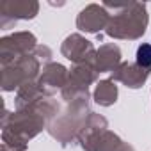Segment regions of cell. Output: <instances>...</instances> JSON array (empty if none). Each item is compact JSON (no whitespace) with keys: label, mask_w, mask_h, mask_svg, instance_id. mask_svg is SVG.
<instances>
[{"label":"cell","mask_w":151,"mask_h":151,"mask_svg":"<svg viewBox=\"0 0 151 151\" xmlns=\"http://www.w3.org/2000/svg\"><path fill=\"white\" fill-rule=\"evenodd\" d=\"M137 64L142 68L151 66V45H140L137 50Z\"/></svg>","instance_id":"obj_1"}]
</instances>
